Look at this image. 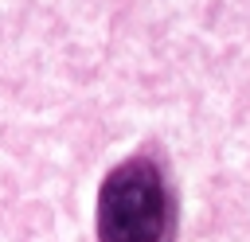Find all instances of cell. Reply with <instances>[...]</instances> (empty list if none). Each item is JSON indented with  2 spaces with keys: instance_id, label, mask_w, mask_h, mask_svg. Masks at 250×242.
Segmentation results:
<instances>
[{
  "instance_id": "obj_1",
  "label": "cell",
  "mask_w": 250,
  "mask_h": 242,
  "mask_svg": "<svg viewBox=\"0 0 250 242\" xmlns=\"http://www.w3.org/2000/svg\"><path fill=\"white\" fill-rule=\"evenodd\" d=\"M172 195L152 156H129L98 187V242H164Z\"/></svg>"
}]
</instances>
